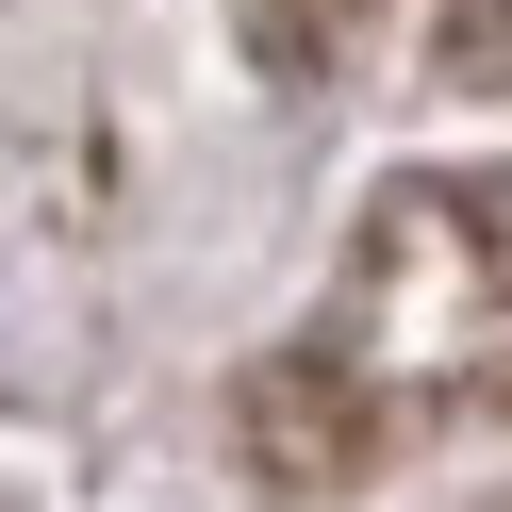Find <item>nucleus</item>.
Instances as JSON below:
<instances>
[{
    "label": "nucleus",
    "mask_w": 512,
    "mask_h": 512,
    "mask_svg": "<svg viewBox=\"0 0 512 512\" xmlns=\"http://www.w3.org/2000/svg\"><path fill=\"white\" fill-rule=\"evenodd\" d=\"M232 430H248V463H265L281 496H331V479H364L380 413H364V380H347V364H265V380L232 397Z\"/></svg>",
    "instance_id": "f257e3e1"
},
{
    "label": "nucleus",
    "mask_w": 512,
    "mask_h": 512,
    "mask_svg": "<svg viewBox=\"0 0 512 512\" xmlns=\"http://www.w3.org/2000/svg\"><path fill=\"white\" fill-rule=\"evenodd\" d=\"M430 67H446V83H512V0H446Z\"/></svg>",
    "instance_id": "f03ea898"
}]
</instances>
